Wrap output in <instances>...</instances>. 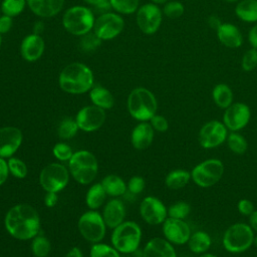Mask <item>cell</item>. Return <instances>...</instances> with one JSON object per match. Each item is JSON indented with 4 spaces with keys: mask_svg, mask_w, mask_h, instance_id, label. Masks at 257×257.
<instances>
[{
    "mask_svg": "<svg viewBox=\"0 0 257 257\" xmlns=\"http://www.w3.org/2000/svg\"><path fill=\"white\" fill-rule=\"evenodd\" d=\"M143 257H177V253L173 244L167 239L156 237L146 244Z\"/></svg>",
    "mask_w": 257,
    "mask_h": 257,
    "instance_id": "cell-21",
    "label": "cell"
},
{
    "mask_svg": "<svg viewBox=\"0 0 257 257\" xmlns=\"http://www.w3.org/2000/svg\"><path fill=\"white\" fill-rule=\"evenodd\" d=\"M253 245H255V246L257 247V236H255V238H254V243H253Z\"/></svg>",
    "mask_w": 257,
    "mask_h": 257,
    "instance_id": "cell-59",
    "label": "cell"
},
{
    "mask_svg": "<svg viewBox=\"0 0 257 257\" xmlns=\"http://www.w3.org/2000/svg\"><path fill=\"white\" fill-rule=\"evenodd\" d=\"M100 44H101V39L97 37L94 32L93 33L88 32L82 35L80 39V48L86 52L95 50Z\"/></svg>",
    "mask_w": 257,
    "mask_h": 257,
    "instance_id": "cell-42",
    "label": "cell"
},
{
    "mask_svg": "<svg viewBox=\"0 0 257 257\" xmlns=\"http://www.w3.org/2000/svg\"><path fill=\"white\" fill-rule=\"evenodd\" d=\"M58 82L63 91L71 94H81L92 88L93 73L85 64L72 62L61 70Z\"/></svg>",
    "mask_w": 257,
    "mask_h": 257,
    "instance_id": "cell-2",
    "label": "cell"
},
{
    "mask_svg": "<svg viewBox=\"0 0 257 257\" xmlns=\"http://www.w3.org/2000/svg\"><path fill=\"white\" fill-rule=\"evenodd\" d=\"M141 238L142 230L137 223L132 221L122 222L114 228L111 235V243L121 253H133L138 249Z\"/></svg>",
    "mask_w": 257,
    "mask_h": 257,
    "instance_id": "cell-8",
    "label": "cell"
},
{
    "mask_svg": "<svg viewBox=\"0 0 257 257\" xmlns=\"http://www.w3.org/2000/svg\"><path fill=\"white\" fill-rule=\"evenodd\" d=\"M44 29V26L42 24V22H35L34 26H33V33L35 34H39L42 32V30Z\"/></svg>",
    "mask_w": 257,
    "mask_h": 257,
    "instance_id": "cell-55",
    "label": "cell"
},
{
    "mask_svg": "<svg viewBox=\"0 0 257 257\" xmlns=\"http://www.w3.org/2000/svg\"><path fill=\"white\" fill-rule=\"evenodd\" d=\"M237 210L241 215L249 217L255 211V207H254V204L252 201L244 198V199H240L238 201Z\"/></svg>",
    "mask_w": 257,
    "mask_h": 257,
    "instance_id": "cell-45",
    "label": "cell"
},
{
    "mask_svg": "<svg viewBox=\"0 0 257 257\" xmlns=\"http://www.w3.org/2000/svg\"><path fill=\"white\" fill-rule=\"evenodd\" d=\"M53 155L59 161H69L73 153L71 148L64 143H58L53 148Z\"/></svg>",
    "mask_w": 257,
    "mask_h": 257,
    "instance_id": "cell-43",
    "label": "cell"
},
{
    "mask_svg": "<svg viewBox=\"0 0 257 257\" xmlns=\"http://www.w3.org/2000/svg\"><path fill=\"white\" fill-rule=\"evenodd\" d=\"M226 144L228 149L236 155H243L248 149L247 140L238 132H230L228 134Z\"/></svg>",
    "mask_w": 257,
    "mask_h": 257,
    "instance_id": "cell-32",
    "label": "cell"
},
{
    "mask_svg": "<svg viewBox=\"0 0 257 257\" xmlns=\"http://www.w3.org/2000/svg\"><path fill=\"white\" fill-rule=\"evenodd\" d=\"M9 172L18 179H23L27 176V166L23 161L17 158H10L8 161Z\"/></svg>",
    "mask_w": 257,
    "mask_h": 257,
    "instance_id": "cell-41",
    "label": "cell"
},
{
    "mask_svg": "<svg viewBox=\"0 0 257 257\" xmlns=\"http://www.w3.org/2000/svg\"><path fill=\"white\" fill-rule=\"evenodd\" d=\"M163 234L170 243L184 245L188 242L192 231L185 220L168 217L163 223Z\"/></svg>",
    "mask_w": 257,
    "mask_h": 257,
    "instance_id": "cell-15",
    "label": "cell"
},
{
    "mask_svg": "<svg viewBox=\"0 0 257 257\" xmlns=\"http://www.w3.org/2000/svg\"><path fill=\"white\" fill-rule=\"evenodd\" d=\"M125 216L124 206L121 201L117 199L110 200L103 209V221L109 228H115L123 222Z\"/></svg>",
    "mask_w": 257,
    "mask_h": 257,
    "instance_id": "cell-24",
    "label": "cell"
},
{
    "mask_svg": "<svg viewBox=\"0 0 257 257\" xmlns=\"http://www.w3.org/2000/svg\"><path fill=\"white\" fill-rule=\"evenodd\" d=\"M65 257H83L82 256V253L80 251L79 248L77 247H73L67 254Z\"/></svg>",
    "mask_w": 257,
    "mask_h": 257,
    "instance_id": "cell-54",
    "label": "cell"
},
{
    "mask_svg": "<svg viewBox=\"0 0 257 257\" xmlns=\"http://www.w3.org/2000/svg\"><path fill=\"white\" fill-rule=\"evenodd\" d=\"M249 225L253 229L254 232H257V210H255L250 216H249Z\"/></svg>",
    "mask_w": 257,
    "mask_h": 257,
    "instance_id": "cell-53",
    "label": "cell"
},
{
    "mask_svg": "<svg viewBox=\"0 0 257 257\" xmlns=\"http://www.w3.org/2000/svg\"><path fill=\"white\" fill-rule=\"evenodd\" d=\"M90 257H119V254L115 248L96 243L90 249Z\"/></svg>",
    "mask_w": 257,
    "mask_h": 257,
    "instance_id": "cell-39",
    "label": "cell"
},
{
    "mask_svg": "<svg viewBox=\"0 0 257 257\" xmlns=\"http://www.w3.org/2000/svg\"><path fill=\"white\" fill-rule=\"evenodd\" d=\"M30 10L37 16L49 18L57 15L64 5V0H26Z\"/></svg>",
    "mask_w": 257,
    "mask_h": 257,
    "instance_id": "cell-22",
    "label": "cell"
},
{
    "mask_svg": "<svg viewBox=\"0 0 257 257\" xmlns=\"http://www.w3.org/2000/svg\"><path fill=\"white\" fill-rule=\"evenodd\" d=\"M51 246L48 239L44 236H35L32 241V252L36 257H46L50 252Z\"/></svg>",
    "mask_w": 257,
    "mask_h": 257,
    "instance_id": "cell-36",
    "label": "cell"
},
{
    "mask_svg": "<svg viewBox=\"0 0 257 257\" xmlns=\"http://www.w3.org/2000/svg\"><path fill=\"white\" fill-rule=\"evenodd\" d=\"M208 23H209V25H210L213 29L217 30V29H218V27L222 24V21H221L217 16L212 15V16H210V17H209V19H208Z\"/></svg>",
    "mask_w": 257,
    "mask_h": 257,
    "instance_id": "cell-52",
    "label": "cell"
},
{
    "mask_svg": "<svg viewBox=\"0 0 257 257\" xmlns=\"http://www.w3.org/2000/svg\"><path fill=\"white\" fill-rule=\"evenodd\" d=\"M12 17L7 16V15H2L0 16V33L1 34H5L7 32L10 31V29L12 28Z\"/></svg>",
    "mask_w": 257,
    "mask_h": 257,
    "instance_id": "cell-47",
    "label": "cell"
},
{
    "mask_svg": "<svg viewBox=\"0 0 257 257\" xmlns=\"http://www.w3.org/2000/svg\"><path fill=\"white\" fill-rule=\"evenodd\" d=\"M78 127L84 132H93L98 130L105 120L104 109L96 105H87L82 107L75 117Z\"/></svg>",
    "mask_w": 257,
    "mask_h": 257,
    "instance_id": "cell-17",
    "label": "cell"
},
{
    "mask_svg": "<svg viewBox=\"0 0 257 257\" xmlns=\"http://www.w3.org/2000/svg\"><path fill=\"white\" fill-rule=\"evenodd\" d=\"M219 41L227 48L236 49L243 43V35L239 28L229 22H222L216 30Z\"/></svg>",
    "mask_w": 257,
    "mask_h": 257,
    "instance_id": "cell-20",
    "label": "cell"
},
{
    "mask_svg": "<svg viewBox=\"0 0 257 257\" xmlns=\"http://www.w3.org/2000/svg\"><path fill=\"white\" fill-rule=\"evenodd\" d=\"M69 172L72 177L80 184L91 183L97 174V161L90 152L78 151L72 155L69 160Z\"/></svg>",
    "mask_w": 257,
    "mask_h": 257,
    "instance_id": "cell-6",
    "label": "cell"
},
{
    "mask_svg": "<svg viewBox=\"0 0 257 257\" xmlns=\"http://www.w3.org/2000/svg\"><path fill=\"white\" fill-rule=\"evenodd\" d=\"M228 128L223 121L212 119L202 125L199 131L198 141L203 149H215L224 144L228 137Z\"/></svg>",
    "mask_w": 257,
    "mask_h": 257,
    "instance_id": "cell-10",
    "label": "cell"
},
{
    "mask_svg": "<svg viewBox=\"0 0 257 257\" xmlns=\"http://www.w3.org/2000/svg\"><path fill=\"white\" fill-rule=\"evenodd\" d=\"M5 227L12 237L19 240H28L38 234L40 219L33 207L27 204H18L7 212Z\"/></svg>",
    "mask_w": 257,
    "mask_h": 257,
    "instance_id": "cell-1",
    "label": "cell"
},
{
    "mask_svg": "<svg viewBox=\"0 0 257 257\" xmlns=\"http://www.w3.org/2000/svg\"><path fill=\"white\" fill-rule=\"evenodd\" d=\"M78 128L76 120L72 118H64L58 126V136L64 140L70 139L76 135Z\"/></svg>",
    "mask_w": 257,
    "mask_h": 257,
    "instance_id": "cell-37",
    "label": "cell"
},
{
    "mask_svg": "<svg viewBox=\"0 0 257 257\" xmlns=\"http://www.w3.org/2000/svg\"><path fill=\"white\" fill-rule=\"evenodd\" d=\"M22 143V133L15 126L0 128V158L12 157Z\"/></svg>",
    "mask_w": 257,
    "mask_h": 257,
    "instance_id": "cell-18",
    "label": "cell"
},
{
    "mask_svg": "<svg viewBox=\"0 0 257 257\" xmlns=\"http://www.w3.org/2000/svg\"><path fill=\"white\" fill-rule=\"evenodd\" d=\"M226 2H228V3H238L239 1H241V0H225Z\"/></svg>",
    "mask_w": 257,
    "mask_h": 257,
    "instance_id": "cell-58",
    "label": "cell"
},
{
    "mask_svg": "<svg viewBox=\"0 0 257 257\" xmlns=\"http://www.w3.org/2000/svg\"><path fill=\"white\" fill-rule=\"evenodd\" d=\"M212 98L214 103L222 108L226 109L234 101V94L231 87L226 83H218L214 86L212 90Z\"/></svg>",
    "mask_w": 257,
    "mask_h": 257,
    "instance_id": "cell-26",
    "label": "cell"
},
{
    "mask_svg": "<svg viewBox=\"0 0 257 257\" xmlns=\"http://www.w3.org/2000/svg\"><path fill=\"white\" fill-rule=\"evenodd\" d=\"M26 3V0H3L0 9L4 15L14 17L24 10Z\"/></svg>",
    "mask_w": 257,
    "mask_h": 257,
    "instance_id": "cell-33",
    "label": "cell"
},
{
    "mask_svg": "<svg viewBox=\"0 0 257 257\" xmlns=\"http://www.w3.org/2000/svg\"><path fill=\"white\" fill-rule=\"evenodd\" d=\"M94 16L92 11L85 6H72L68 8L62 17L63 27L72 35L82 36L93 29Z\"/></svg>",
    "mask_w": 257,
    "mask_h": 257,
    "instance_id": "cell-5",
    "label": "cell"
},
{
    "mask_svg": "<svg viewBox=\"0 0 257 257\" xmlns=\"http://www.w3.org/2000/svg\"><path fill=\"white\" fill-rule=\"evenodd\" d=\"M150 123L153 128L159 133H165L169 128V121L168 119L161 114H155L151 119Z\"/></svg>",
    "mask_w": 257,
    "mask_h": 257,
    "instance_id": "cell-44",
    "label": "cell"
},
{
    "mask_svg": "<svg viewBox=\"0 0 257 257\" xmlns=\"http://www.w3.org/2000/svg\"><path fill=\"white\" fill-rule=\"evenodd\" d=\"M0 10H1V9H0Z\"/></svg>",
    "mask_w": 257,
    "mask_h": 257,
    "instance_id": "cell-61",
    "label": "cell"
},
{
    "mask_svg": "<svg viewBox=\"0 0 257 257\" xmlns=\"http://www.w3.org/2000/svg\"><path fill=\"white\" fill-rule=\"evenodd\" d=\"M251 118V109L244 102H233L223 113V123L230 132H239L247 126Z\"/></svg>",
    "mask_w": 257,
    "mask_h": 257,
    "instance_id": "cell-14",
    "label": "cell"
},
{
    "mask_svg": "<svg viewBox=\"0 0 257 257\" xmlns=\"http://www.w3.org/2000/svg\"><path fill=\"white\" fill-rule=\"evenodd\" d=\"M110 7L120 14H132L139 9V0H109Z\"/></svg>",
    "mask_w": 257,
    "mask_h": 257,
    "instance_id": "cell-34",
    "label": "cell"
},
{
    "mask_svg": "<svg viewBox=\"0 0 257 257\" xmlns=\"http://www.w3.org/2000/svg\"><path fill=\"white\" fill-rule=\"evenodd\" d=\"M9 174V167L8 163L3 158H0V186L5 183L8 178Z\"/></svg>",
    "mask_w": 257,
    "mask_h": 257,
    "instance_id": "cell-49",
    "label": "cell"
},
{
    "mask_svg": "<svg viewBox=\"0 0 257 257\" xmlns=\"http://www.w3.org/2000/svg\"><path fill=\"white\" fill-rule=\"evenodd\" d=\"M105 223L102 216L96 211H88L78 220V229L84 239L89 242H99L105 234Z\"/></svg>",
    "mask_w": 257,
    "mask_h": 257,
    "instance_id": "cell-11",
    "label": "cell"
},
{
    "mask_svg": "<svg viewBox=\"0 0 257 257\" xmlns=\"http://www.w3.org/2000/svg\"><path fill=\"white\" fill-rule=\"evenodd\" d=\"M101 185L105 193L113 197L123 195L126 190L123 180L116 175H108L104 177L101 181Z\"/></svg>",
    "mask_w": 257,
    "mask_h": 257,
    "instance_id": "cell-30",
    "label": "cell"
},
{
    "mask_svg": "<svg viewBox=\"0 0 257 257\" xmlns=\"http://www.w3.org/2000/svg\"><path fill=\"white\" fill-rule=\"evenodd\" d=\"M235 14L244 22H257V0L239 1L235 7Z\"/></svg>",
    "mask_w": 257,
    "mask_h": 257,
    "instance_id": "cell-27",
    "label": "cell"
},
{
    "mask_svg": "<svg viewBox=\"0 0 257 257\" xmlns=\"http://www.w3.org/2000/svg\"><path fill=\"white\" fill-rule=\"evenodd\" d=\"M83 1L95 7L98 10H107L110 7L109 0H83Z\"/></svg>",
    "mask_w": 257,
    "mask_h": 257,
    "instance_id": "cell-48",
    "label": "cell"
},
{
    "mask_svg": "<svg viewBox=\"0 0 257 257\" xmlns=\"http://www.w3.org/2000/svg\"><path fill=\"white\" fill-rule=\"evenodd\" d=\"M123 28L124 20L120 15L106 12L95 19L93 32L101 40H110L120 34Z\"/></svg>",
    "mask_w": 257,
    "mask_h": 257,
    "instance_id": "cell-12",
    "label": "cell"
},
{
    "mask_svg": "<svg viewBox=\"0 0 257 257\" xmlns=\"http://www.w3.org/2000/svg\"><path fill=\"white\" fill-rule=\"evenodd\" d=\"M105 196H106V193L101 183L94 184L89 188L86 194V204L91 210L97 209L103 204Z\"/></svg>",
    "mask_w": 257,
    "mask_h": 257,
    "instance_id": "cell-31",
    "label": "cell"
},
{
    "mask_svg": "<svg viewBox=\"0 0 257 257\" xmlns=\"http://www.w3.org/2000/svg\"><path fill=\"white\" fill-rule=\"evenodd\" d=\"M89 97L94 105L103 109L111 108L114 104V98L111 92L102 86L92 87L89 91Z\"/></svg>",
    "mask_w": 257,
    "mask_h": 257,
    "instance_id": "cell-29",
    "label": "cell"
},
{
    "mask_svg": "<svg viewBox=\"0 0 257 257\" xmlns=\"http://www.w3.org/2000/svg\"><path fill=\"white\" fill-rule=\"evenodd\" d=\"M185 12V7L183 3L179 1H169L165 4L163 8V13L171 19H177L181 17Z\"/></svg>",
    "mask_w": 257,
    "mask_h": 257,
    "instance_id": "cell-40",
    "label": "cell"
},
{
    "mask_svg": "<svg viewBox=\"0 0 257 257\" xmlns=\"http://www.w3.org/2000/svg\"><path fill=\"white\" fill-rule=\"evenodd\" d=\"M187 244L192 253L200 255L208 252L211 247L212 240L207 232L200 230L191 234Z\"/></svg>",
    "mask_w": 257,
    "mask_h": 257,
    "instance_id": "cell-25",
    "label": "cell"
},
{
    "mask_svg": "<svg viewBox=\"0 0 257 257\" xmlns=\"http://www.w3.org/2000/svg\"><path fill=\"white\" fill-rule=\"evenodd\" d=\"M142 218L150 225L163 224L168 218V209L165 204L158 198L146 197L140 206Z\"/></svg>",
    "mask_w": 257,
    "mask_h": 257,
    "instance_id": "cell-16",
    "label": "cell"
},
{
    "mask_svg": "<svg viewBox=\"0 0 257 257\" xmlns=\"http://www.w3.org/2000/svg\"><path fill=\"white\" fill-rule=\"evenodd\" d=\"M241 67L244 71L250 72L257 67V49L249 48L245 51L241 59Z\"/></svg>",
    "mask_w": 257,
    "mask_h": 257,
    "instance_id": "cell-38",
    "label": "cell"
},
{
    "mask_svg": "<svg viewBox=\"0 0 257 257\" xmlns=\"http://www.w3.org/2000/svg\"><path fill=\"white\" fill-rule=\"evenodd\" d=\"M145 186H146L145 180L139 176H135L131 178V180L128 181V190L131 193L135 195L142 193L143 190L145 189Z\"/></svg>",
    "mask_w": 257,
    "mask_h": 257,
    "instance_id": "cell-46",
    "label": "cell"
},
{
    "mask_svg": "<svg viewBox=\"0 0 257 257\" xmlns=\"http://www.w3.org/2000/svg\"><path fill=\"white\" fill-rule=\"evenodd\" d=\"M225 166L219 159H207L197 164L191 171L192 181L200 188H210L223 177Z\"/></svg>",
    "mask_w": 257,
    "mask_h": 257,
    "instance_id": "cell-7",
    "label": "cell"
},
{
    "mask_svg": "<svg viewBox=\"0 0 257 257\" xmlns=\"http://www.w3.org/2000/svg\"><path fill=\"white\" fill-rule=\"evenodd\" d=\"M45 48V43L43 38L39 34H29L25 36L20 45V52L22 57L29 62L38 60Z\"/></svg>",
    "mask_w": 257,
    "mask_h": 257,
    "instance_id": "cell-19",
    "label": "cell"
},
{
    "mask_svg": "<svg viewBox=\"0 0 257 257\" xmlns=\"http://www.w3.org/2000/svg\"><path fill=\"white\" fill-rule=\"evenodd\" d=\"M1 44H2V34L0 33V47H1Z\"/></svg>",
    "mask_w": 257,
    "mask_h": 257,
    "instance_id": "cell-60",
    "label": "cell"
},
{
    "mask_svg": "<svg viewBox=\"0 0 257 257\" xmlns=\"http://www.w3.org/2000/svg\"><path fill=\"white\" fill-rule=\"evenodd\" d=\"M155 130L151 123L142 121L132 132V144L137 150H146L151 146L154 140Z\"/></svg>",
    "mask_w": 257,
    "mask_h": 257,
    "instance_id": "cell-23",
    "label": "cell"
},
{
    "mask_svg": "<svg viewBox=\"0 0 257 257\" xmlns=\"http://www.w3.org/2000/svg\"><path fill=\"white\" fill-rule=\"evenodd\" d=\"M68 181L69 174L67 169L57 163L45 166L39 176L40 185L46 192L57 193L67 186Z\"/></svg>",
    "mask_w": 257,
    "mask_h": 257,
    "instance_id": "cell-9",
    "label": "cell"
},
{
    "mask_svg": "<svg viewBox=\"0 0 257 257\" xmlns=\"http://www.w3.org/2000/svg\"><path fill=\"white\" fill-rule=\"evenodd\" d=\"M191 180V172L184 169H176L166 176L165 184L170 190H180L186 187Z\"/></svg>",
    "mask_w": 257,
    "mask_h": 257,
    "instance_id": "cell-28",
    "label": "cell"
},
{
    "mask_svg": "<svg viewBox=\"0 0 257 257\" xmlns=\"http://www.w3.org/2000/svg\"><path fill=\"white\" fill-rule=\"evenodd\" d=\"M191 212V205L184 201H178L172 204L168 209V217L185 220Z\"/></svg>",
    "mask_w": 257,
    "mask_h": 257,
    "instance_id": "cell-35",
    "label": "cell"
},
{
    "mask_svg": "<svg viewBox=\"0 0 257 257\" xmlns=\"http://www.w3.org/2000/svg\"><path fill=\"white\" fill-rule=\"evenodd\" d=\"M198 257H217V256L211 253H204V254H200Z\"/></svg>",
    "mask_w": 257,
    "mask_h": 257,
    "instance_id": "cell-57",
    "label": "cell"
},
{
    "mask_svg": "<svg viewBox=\"0 0 257 257\" xmlns=\"http://www.w3.org/2000/svg\"><path fill=\"white\" fill-rule=\"evenodd\" d=\"M248 41L251 47L257 49V22L250 28L248 32Z\"/></svg>",
    "mask_w": 257,
    "mask_h": 257,
    "instance_id": "cell-50",
    "label": "cell"
},
{
    "mask_svg": "<svg viewBox=\"0 0 257 257\" xmlns=\"http://www.w3.org/2000/svg\"><path fill=\"white\" fill-rule=\"evenodd\" d=\"M58 201V198H57V195L56 193L54 192H47L45 198H44V203L47 207L51 208V207H54L56 205Z\"/></svg>",
    "mask_w": 257,
    "mask_h": 257,
    "instance_id": "cell-51",
    "label": "cell"
},
{
    "mask_svg": "<svg viewBox=\"0 0 257 257\" xmlns=\"http://www.w3.org/2000/svg\"><path fill=\"white\" fill-rule=\"evenodd\" d=\"M255 232L249 224L237 222L230 225L222 239V244L227 252L239 254L247 251L254 243Z\"/></svg>",
    "mask_w": 257,
    "mask_h": 257,
    "instance_id": "cell-4",
    "label": "cell"
},
{
    "mask_svg": "<svg viewBox=\"0 0 257 257\" xmlns=\"http://www.w3.org/2000/svg\"><path fill=\"white\" fill-rule=\"evenodd\" d=\"M158 102L155 94L145 87H137L127 97L130 114L141 121L150 120L157 112Z\"/></svg>",
    "mask_w": 257,
    "mask_h": 257,
    "instance_id": "cell-3",
    "label": "cell"
},
{
    "mask_svg": "<svg viewBox=\"0 0 257 257\" xmlns=\"http://www.w3.org/2000/svg\"><path fill=\"white\" fill-rule=\"evenodd\" d=\"M163 20V11L155 3H147L137 11V24L140 30L148 35L155 34Z\"/></svg>",
    "mask_w": 257,
    "mask_h": 257,
    "instance_id": "cell-13",
    "label": "cell"
},
{
    "mask_svg": "<svg viewBox=\"0 0 257 257\" xmlns=\"http://www.w3.org/2000/svg\"><path fill=\"white\" fill-rule=\"evenodd\" d=\"M152 2L155 4H166L169 0H152Z\"/></svg>",
    "mask_w": 257,
    "mask_h": 257,
    "instance_id": "cell-56",
    "label": "cell"
}]
</instances>
